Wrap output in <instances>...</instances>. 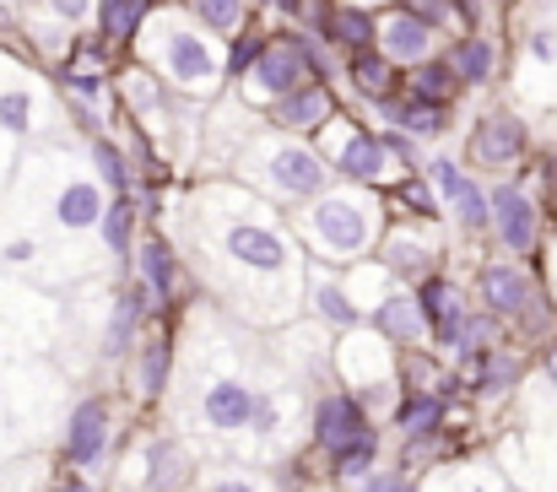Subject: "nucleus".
I'll use <instances>...</instances> for the list:
<instances>
[{"instance_id":"412c9836","label":"nucleus","mask_w":557,"mask_h":492,"mask_svg":"<svg viewBox=\"0 0 557 492\" xmlns=\"http://www.w3.org/2000/svg\"><path fill=\"white\" fill-rule=\"evenodd\" d=\"M379 114L395 125V131H406V136H438L444 131V103H428V98H384L379 103Z\"/></svg>"},{"instance_id":"bb28decb","label":"nucleus","mask_w":557,"mask_h":492,"mask_svg":"<svg viewBox=\"0 0 557 492\" xmlns=\"http://www.w3.org/2000/svg\"><path fill=\"white\" fill-rule=\"evenodd\" d=\"M38 125V98L27 87H0V131L5 136H33Z\"/></svg>"},{"instance_id":"473e14b6","label":"nucleus","mask_w":557,"mask_h":492,"mask_svg":"<svg viewBox=\"0 0 557 492\" xmlns=\"http://www.w3.org/2000/svg\"><path fill=\"white\" fill-rule=\"evenodd\" d=\"M189 11L206 33H222V38L244 27V0H189Z\"/></svg>"},{"instance_id":"aec40b11","label":"nucleus","mask_w":557,"mask_h":492,"mask_svg":"<svg viewBox=\"0 0 557 492\" xmlns=\"http://www.w3.org/2000/svg\"><path fill=\"white\" fill-rule=\"evenodd\" d=\"M304 287H309V304L320 309V320H325V325H336V330L358 325V298H352V293H347L331 271H314Z\"/></svg>"},{"instance_id":"9b49d317","label":"nucleus","mask_w":557,"mask_h":492,"mask_svg":"<svg viewBox=\"0 0 557 492\" xmlns=\"http://www.w3.org/2000/svg\"><path fill=\"white\" fill-rule=\"evenodd\" d=\"M369 433V422H363V401H352V395H325L320 401V411H314V444L320 450H347L352 439H363Z\"/></svg>"},{"instance_id":"c85d7f7f","label":"nucleus","mask_w":557,"mask_h":492,"mask_svg":"<svg viewBox=\"0 0 557 492\" xmlns=\"http://www.w3.org/2000/svg\"><path fill=\"white\" fill-rule=\"evenodd\" d=\"M141 16H147V0H98V22H103V38H136L141 33Z\"/></svg>"},{"instance_id":"c9c22d12","label":"nucleus","mask_w":557,"mask_h":492,"mask_svg":"<svg viewBox=\"0 0 557 492\" xmlns=\"http://www.w3.org/2000/svg\"><path fill=\"white\" fill-rule=\"evenodd\" d=\"M131 200H109V211H103V238H109V249L114 255H125L131 249Z\"/></svg>"},{"instance_id":"7ed1b4c3","label":"nucleus","mask_w":557,"mask_h":492,"mask_svg":"<svg viewBox=\"0 0 557 492\" xmlns=\"http://www.w3.org/2000/svg\"><path fill=\"white\" fill-rule=\"evenodd\" d=\"M216 255L227 271H244V276H293L298 282V255L287 244V233L265 217H238L216 233Z\"/></svg>"},{"instance_id":"423d86ee","label":"nucleus","mask_w":557,"mask_h":492,"mask_svg":"<svg viewBox=\"0 0 557 492\" xmlns=\"http://www.w3.org/2000/svg\"><path fill=\"white\" fill-rule=\"evenodd\" d=\"M103 211H109L103 179H98V173H82L76 163L60 158V179L44 189V217H49L54 227H65V233H87V227L103 222Z\"/></svg>"},{"instance_id":"f3484780","label":"nucleus","mask_w":557,"mask_h":492,"mask_svg":"<svg viewBox=\"0 0 557 492\" xmlns=\"http://www.w3.org/2000/svg\"><path fill=\"white\" fill-rule=\"evenodd\" d=\"M331 93L320 87V82H304L298 93H287V98H276L271 103V120L282 125V131H320L325 120H331Z\"/></svg>"},{"instance_id":"7c9ffc66","label":"nucleus","mask_w":557,"mask_h":492,"mask_svg":"<svg viewBox=\"0 0 557 492\" xmlns=\"http://www.w3.org/2000/svg\"><path fill=\"white\" fill-rule=\"evenodd\" d=\"M455 87H460V76H455V65H449V60H438V65H433V60H422V65L411 71V93H417V98H428V103H449V93H455Z\"/></svg>"},{"instance_id":"f03ea898","label":"nucleus","mask_w":557,"mask_h":492,"mask_svg":"<svg viewBox=\"0 0 557 492\" xmlns=\"http://www.w3.org/2000/svg\"><path fill=\"white\" fill-rule=\"evenodd\" d=\"M141 44H147V54L163 65V76H169L174 87H185V93H211V87L222 82V65H216L206 33H195L185 16H174V11L152 16L147 33H141Z\"/></svg>"},{"instance_id":"f704fd0d","label":"nucleus","mask_w":557,"mask_h":492,"mask_svg":"<svg viewBox=\"0 0 557 492\" xmlns=\"http://www.w3.org/2000/svg\"><path fill=\"white\" fill-rule=\"evenodd\" d=\"M395 422H400L406 433H433V428H438V401H433V395H411V401L395 411Z\"/></svg>"},{"instance_id":"c03bdc74","label":"nucleus","mask_w":557,"mask_h":492,"mask_svg":"<svg viewBox=\"0 0 557 492\" xmlns=\"http://www.w3.org/2000/svg\"><path fill=\"white\" fill-rule=\"evenodd\" d=\"M54 492H92V488H87V482H60Z\"/></svg>"},{"instance_id":"b1692460","label":"nucleus","mask_w":557,"mask_h":492,"mask_svg":"<svg viewBox=\"0 0 557 492\" xmlns=\"http://www.w3.org/2000/svg\"><path fill=\"white\" fill-rule=\"evenodd\" d=\"M136 271H141V282H147L152 293H163V298L180 293V266H174V249H169L163 238H147V244L136 249Z\"/></svg>"},{"instance_id":"4468645a","label":"nucleus","mask_w":557,"mask_h":492,"mask_svg":"<svg viewBox=\"0 0 557 492\" xmlns=\"http://www.w3.org/2000/svg\"><path fill=\"white\" fill-rule=\"evenodd\" d=\"M200 411H206V422H211L216 433H233V428L255 422V390H249L244 379H211Z\"/></svg>"},{"instance_id":"e433bc0d","label":"nucleus","mask_w":557,"mask_h":492,"mask_svg":"<svg viewBox=\"0 0 557 492\" xmlns=\"http://www.w3.org/2000/svg\"><path fill=\"white\" fill-rule=\"evenodd\" d=\"M92 168H98V179L120 195L125 184H131V173H125V158L114 152V142H92Z\"/></svg>"},{"instance_id":"79ce46f5","label":"nucleus","mask_w":557,"mask_h":492,"mask_svg":"<svg viewBox=\"0 0 557 492\" xmlns=\"http://www.w3.org/2000/svg\"><path fill=\"white\" fill-rule=\"evenodd\" d=\"M400 200H406L411 211H422V217H433V211H438V200H433L422 184H406V189H400Z\"/></svg>"},{"instance_id":"9d476101","label":"nucleus","mask_w":557,"mask_h":492,"mask_svg":"<svg viewBox=\"0 0 557 492\" xmlns=\"http://www.w3.org/2000/svg\"><path fill=\"white\" fill-rule=\"evenodd\" d=\"M525 152V125L515 114H487L471 131V163L476 168H509Z\"/></svg>"},{"instance_id":"0eeeda50","label":"nucleus","mask_w":557,"mask_h":492,"mask_svg":"<svg viewBox=\"0 0 557 492\" xmlns=\"http://www.w3.org/2000/svg\"><path fill=\"white\" fill-rule=\"evenodd\" d=\"M433 44H438V27H433L428 16H417V11H389V16H379V49H384L395 65H422V60L433 54Z\"/></svg>"},{"instance_id":"ea45409f","label":"nucleus","mask_w":557,"mask_h":492,"mask_svg":"<svg viewBox=\"0 0 557 492\" xmlns=\"http://www.w3.org/2000/svg\"><path fill=\"white\" fill-rule=\"evenodd\" d=\"M384 152H389V158H395V163H417V147H411V136H406V131H395V125H389V136H384Z\"/></svg>"},{"instance_id":"a19ab883","label":"nucleus","mask_w":557,"mask_h":492,"mask_svg":"<svg viewBox=\"0 0 557 492\" xmlns=\"http://www.w3.org/2000/svg\"><path fill=\"white\" fill-rule=\"evenodd\" d=\"M358 492H411V482H406L400 471H379V477H363Z\"/></svg>"},{"instance_id":"20e7f679","label":"nucleus","mask_w":557,"mask_h":492,"mask_svg":"<svg viewBox=\"0 0 557 492\" xmlns=\"http://www.w3.org/2000/svg\"><path fill=\"white\" fill-rule=\"evenodd\" d=\"M249 168L260 173L265 189L276 195H293V200H309L325 189V158L304 142H287V136H271V142H255Z\"/></svg>"},{"instance_id":"a211bd4d","label":"nucleus","mask_w":557,"mask_h":492,"mask_svg":"<svg viewBox=\"0 0 557 492\" xmlns=\"http://www.w3.org/2000/svg\"><path fill=\"white\" fill-rule=\"evenodd\" d=\"M336 168L347 173V179H358V184H369V179H379L384 173V163H389V152H384V142H373L369 131H342V142H336Z\"/></svg>"},{"instance_id":"6ab92c4d","label":"nucleus","mask_w":557,"mask_h":492,"mask_svg":"<svg viewBox=\"0 0 557 492\" xmlns=\"http://www.w3.org/2000/svg\"><path fill=\"white\" fill-rule=\"evenodd\" d=\"M373 320H379V335H389V341H406V346L428 335V315H422V304H417L411 293H389V298H379Z\"/></svg>"},{"instance_id":"393cba45","label":"nucleus","mask_w":557,"mask_h":492,"mask_svg":"<svg viewBox=\"0 0 557 492\" xmlns=\"http://www.w3.org/2000/svg\"><path fill=\"white\" fill-rule=\"evenodd\" d=\"M320 38H331V44H342L347 54H358V49H369V44H379V22H373L369 11H331L325 16V27H320Z\"/></svg>"},{"instance_id":"4be33fe9","label":"nucleus","mask_w":557,"mask_h":492,"mask_svg":"<svg viewBox=\"0 0 557 492\" xmlns=\"http://www.w3.org/2000/svg\"><path fill=\"white\" fill-rule=\"evenodd\" d=\"M347 71H352V87L373 98V103H384V98H395V60L379 49H358V54H347Z\"/></svg>"},{"instance_id":"4c0bfd02","label":"nucleus","mask_w":557,"mask_h":492,"mask_svg":"<svg viewBox=\"0 0 557 492\" xmlns=\"http://www.w3.org/2000/svg\"><path fill=\"white\" fill-rule=\"evenodd\" d=\"M65 87L98 103V98H103V65H98V60H92V65H71V71H65Z\"/></svg>"},{"instance_id":"49530a36","label":"nucleus","mask_w":557,"mask_h":492,"mask_svg":"<svg viewBox=\"0 0 557 492\" xmlns=\"http://www.w3.org/2000/svg\"><path fill=\"white\" fill-rule=\"evenodd\" d=\"M276 5H282V11H298V5H304V0H276Z\"/></svg>"},{"instance_id":"ddd939ff","label":"nucleus","mask_w":557,"mask_h":492,"mask_svg":"<svg viewBox=\"0 0 557 492\" xmlns=\"http://www.w3.org/2000/svg\"><path fill=\"white\" fill-rule=\"evenodd\" d=\"M417 304H422V315H428V335L433 341H444V346H460L466 341V304H460V293L449 287V282H428L422 293H417Z\"/></svg>"},{"instance_id":"37998d69","label":"nucleus","mask_w":557,"mask_h":492,"mask_svg":"<svg viewBox=\"0 0 557 492\" xmlns=\"http://www.w3.org/2000/svg\"><path fill=\"white\" fill-rule=\"evenodd\" d=\"M211 492H260V488L244 482V477H222V482H211Z\"/></svg>"},{"instance_id":"c756f323","label":"nucleus","mask_w":557,"mask_h":492,"mask_svg":"<svg viewBox=\"0 0 557 492\" xmlns=\"http://www.w3.org/2000/svg\"><path fill=\"white\" fill-rule=\"evenodd\" d=\"M373 455H379V433H363V439H352L347 450H336L331 460H336V477L352 488V482H363V477H373Z\"/></svg>"},{"instance_id":"f8f14e48","label":"nucleus","mask_w":557,"mask_h":492,"mask_svg":"<svg viewBox=\"0 0 557 492\" xmlns=\"http://www.w3.org/2000/svg\"><path fill=\"white\" fill-rule=\"evenodd\" d=\"M389 346H395L389 335H347V346H342L347 379L352 384H369V390H384L389 373H395V352Z\"/></svg>"},{"instance_id":"58836bf2","label":"nucleus","mask_w":557,"mask_h":492,"mask_svg":"<svg viewBox=\"0 0 557 492\" xmlns=\"http://www.w3.org/2000/svg\"><path fill=\"white\" fill-rule=\"evenodd\" d=\"M49 5V16H60V22H87L92 11H98V0H44Z\"/></svg>"},{"instance_id":"39448f33","label":"nucleus","mask_w":557,"mask_h":492,"mask_svg":"<svg viewBox=\"0 0 557 492\" xmlns=\"http://www.w3.org/2000/svg\"><path fill=\"white\" fill-rule=\"evenodd\" d=\"M314 76H320L314 54H309L304 44H293V38H276V44H265V49L255 54V65L244 71V93H249V103H276V98L298 93V87L314 82Z\"/></svg>"},{"instance_id":"6e6552de","label":"nucleus","mask_w":557,"mask_h":492,"mask_svg":"<svg viewBox=\"0 0 557 492\" xmlns=\"http://www.w3.org/2000/svg\"><path fill=\"white\" fill-rule=\"evenodd\" d=\"M482 304L504 320H542V304H536V287L525 271L515 266H487L482 271Z\"/></svg>"},{"instance_id":"5701e85b","label":"nucleus","mask_w":557,"mask_h":492,"mask_svg":"<svg viewBox=\"0 0 557 492\" xmlns=\"http://www.w3.org/2000/svg\"><path fill=\"white\" fill-rule=\"evenodd\" d=\"M147 320V287H125L120 304H114V320H109V335H103V357H120L131 341H136V325Z\"/></svg>"},{"instance_id":"f257e3e1","label":"nucleus","mask_w":557,"mask_h":492,"mask_svg":"<svg viewBox=\"0 0 557 492\" xmlns=\"http://www.w3.org/2000/svg\"><path fill=\"white\" fill-rule=\"evenodd\" d=\"M373 227H379V217H373L369 200H358V195H320V200L298 217L304 244H309L320 260H336V266L369 255Z\"/></svg>"},{"instance_id":"dca6fc26","label":"nucleus","mask_w":557,"mask_h":492,"mask_svg":"<svg viewBox=\"0 0 557 492\" xmlns=\"http://www.w3.org/2000/svg\"><path fill=\"white\" fill-rule=\"evenodd\" d=\"M493 222H498V238H504V249H531L536 244V206H531V195L525 189H515V184H504L498 195H493Z\"/></svg>"},{"instance_id":"72a5a7b5","label":"nucleus","mask_w":557,"mask_h":492,"mask_svg":"<svg viewBox=\"0 0 557 492\" xmlns=\"http://www.w3.org/2000/svg\"><path fill=\"white\" fill-rule=\"evenodd\" d=\"M163 379H169V341H152V346L136 357V390H141V395H158Z\"/></svg>"},{"instance_id":"2eb2a0df","label":"nucleus","mask_w":557,"mask_h":492,"mask_svg":"<svg viewBox=\"0 0 557 492\" xmlns=\"http://www.w3.org/2000/svg\"><path fill=\"white\" fill-rule=\"evenodd\" d=\"M428 179H433V184H438V195L460 211V222H466V227H482V222L493 217V200H487V195L460 173V168L449 163V158H433V163H428Z\"/></svg>"},{"instance_id":"a878e982","label":"nucleus","mask_w":557,"mask_h":492,"mask_svg":"<svg viewBox=\"0 0 557 492\" xmlns=\"http://www.w3.org/2000/svg\"><path fill=\"white\" fill-rule=\"evenodd\" d=\"M147 466H152V471H147V482H152L158 492L180 488V482L189 477V455H185V444H174V439L152 444V450H147Z\"/></svg>"},{"instance_id":"cd10ccee","label":"nucleus","mask_w":557,"mask_h":492,"mask_svg":"<svg viewBox=\"0 0 557 492\" xmlns=\"http://www.w3.org/2000/svg\"><path fill=\"white\" fill-rule=\"evenodd\" d=\"M449 65H455V76H460V82H487V76H493V65H498V54H493V44H487V38H460V44H455V54H449Z\"/></svg>"},{"instance_id":"2f4dec72","label":"nucleus","mask_w":557,"mask_h":492,"mask_svg":"<svg viewBox=\"0 0 557 492\" xmlns=\"http://www.w3.org/2000/svg\"><path fill=\"white\" fill-rule=\"evenodd\" d=\"M384 260H389V271H395V276H417V271H428L433 249H428L417 233H389V249H384Z\"/></svg>"},{"instance_id":"a18cd8bd","label":"nucleus","mask_w":557,"mask_h":492,"mask_svg":"<svg viewBox=\"0 0 557 492\" xmlns=\"http://www.w3.org/2000/svg\"><path fill=\"white\" fill-rule=\"evenodd\" d=\"M547 379H553V384H557V352H553V357H547Z\"/></svg>"},{"instance_id":"1a4fd4ad","label":"nucleus","mask_w":557,"mask_h":492,"mask_svg":"<svg viewBox=\"0 0 557 492\" xmlns=\"http://www.w3.org/2000/svg\"><path fill=\"white\" fill-rule=\"evenodd\" d=\"M109 406L103 401H82L76 411H71V433H65V450H71V460L76 466H87V471H98L103 466V455H109Z\"/></svg>"}]
</instances>
